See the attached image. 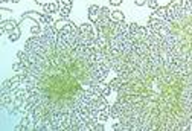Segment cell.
<instances>
[{
    "mask_svg": "<svg viewBox=\"0 0 192 131\" xmlns=\"http://www.w3.org/2000/svg\"><path fill=\"white\" fill-rule=\"evenodd\" d=\"M17 58L15 75L2 86L5 110L22 114L15 130H104L112 107L104 87L112 66L92 25H44Z\"/></svg>",
    "mask_w": 192,
    "mask_h": 131,
    "instance_id": "obj_1",
    "label": "cell"
},
{
    "mask_svg": "<svg viewBox=\"0 0 192 131\" xmlns=\"http://www.w3.org/2000/svg\"><path fill=\"white\" fill-rule=\"evenodd\" d=\"M101 8L95 23L116 76L110 118L125 131H185L192 127V67L174 61L148 26L113 21Z\"/></svg>",
    "mask_w": 192,
    "mask_h": 131,
    "instance_id": "obj_2",
    "label": "cell"
},
{
    "mask_svg": "<svg viewBox=\"0 0 192 131\" xmlns=\"http://www.w3.org/2000/svg\"><path fill=\"white\" fill-rule=\"evenodd\" d=\"M99 17H101V8L98 5H92L88 8V18H90V21L96 23L99 20Z\"/></svg>",
    "mask_w": 192,
    "mask_h": 131,
    "instance_id": "obj_3",
    "label": "cell"
},
{
    "mask_svg": "<svg viewBox=\"0 0 192 131\" xmlns=\"http://www.w3.org/2000/svg\"><path fill=\"white\" fill-rule=\"evenodd\" d=\"M15 28H18L17 26V23L14 21V20H8V21H2V25H0V29H2V34H9V32H12Z\"/></svg>",
    "mask_w": 192,
    "mask_h": 131,
    "instance_id": "obj_4",
    "label": "cell"
},
{
    "mask_svg": "<svg viewBox=\"0 0 192 131\" xmlns=\"http://www.w3.org/2000/svg\"><path fill=\"white\" fill-rule=\"evenodd\" d=\"M110 18H112L113 21H125V17H123V14H122L120 11H112Z\"/></svg>",
    "mask_w": 192,
    "mask_h": 131,
    "instance_id": "obj_5",
    "label": "cell"
},
{
    "mask_svg": "<svg viewBox=\"0 0 192 131\" xmlns=\"http://www.w3.org/2000/svg\"><path fill=\"white\" fill-rule=\"evenodd\" d=\"M8 35H9V40H11V41H17V40L20 38V29L15 28V29H14L12 32H9Z\"/></svg>",
    "mask_w": 192,
    "mask_h": 131,
    "instance_id": "obj_6",
    "label": "cell"
},
{
    "mask_svg": "<svg viewBox=\"0 0 192 131\" xmlns=\"http://www.w3.org/2000/svg\"><path fill=\"white\" fill-rule=\"evenodd\" d=\"M58 8H60V6H58L57 3H49V5H44V11H46V12H55Z\"/></svg>",
    "mask_w": 192,
    "mask_h": 131,
    "instance_id": "obj_7",
    "label": "cell"
},
{
    "mask_svg": "<svg viewBox=\"0 0 192 131\" xmlns=\"http://www.w3.org/2000/svg\"><path fill=\"white\" fill-rule=\"evenodd\" d=\"M148 5H150V8H153V9H157L159 6H157V0H148Z\"/></svg>",
    "mask_w": 192,
    "mask_h": 131,
    "instance_id": "obj_8",
    "label": "cell"
},
{
    "mask_svg": "<svg viewBox=\"0 0 192 131\" xmlns=\"http://www.w3.org/2000/svg\"><path fill=\"white\" fill-rule=\"evenodd\" d=\"M120 3H122V0H112V5H115V6L120 5Z\"/></svg>",
    "mask_w": 192,
    "mask_h": 131,
    "instance_id": "obj_9",
    "label": "cell"
},
{
    "mask_svg": "<svg viewBox=\"0 0 192 131\" xmlns=\"http://www.w3.org/2000/svg\"><path fill=\"white\" fill-rule=\"evenodd\" d=\"M145 2H147V0H136V5L140 6V5H145Z\"/></svg>",
    "mask_w": 192,
    "mask_h": 131,
    "instance_id": "obj_10",
    "label": "cell"
}]
</instances>
